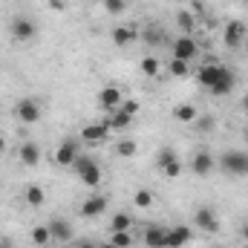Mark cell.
<instances>
[{"instance_id":"1","label":"cell","mask_w":248,"mask_h":248,"mask_svg":"<svg viewBox=\"0 0 248 248\" xmlns=\"http://www.w3.org/2000/svg\"><path fill=\"white\" fill-rule=\"evenodd\" d=\"M72 170L78 173V179L87 187H98L101 185V165L90 156V153H78L72 162Z\"/></svg>"},{"instance_id":"2","label":"cell","mask_w":248,"mask_h":248,"mask_svg":"<svg viewBox=\"0 0 248 248\" xmlns=\"http://www.w3.org/2000/svg\"><path fill=\"white\" fill-rule=\"evenodd\" d=\"M217 165L225 176H248V150H225Z\"/></svg>"},{"instance_id":"3","label":"cell","mask_w":248,"mask_h":248,"mask_svg":"<svg viewBox=\"0 0 248 248\" xmlns=\"http://www.w3.org/2000/svg\"><path fill=\"white\" fill-rule=\"evenodd\" d=\"M156 165H159V170H162L165 176H170V179H176V176L182 173V162H179V153H176L173 147H162L159 156H156Z\"/></svg>"},{"instance_id":"4","label":"cell","mask_w":248,"mask_h":248,"mask_svg":"<svg viewBox=\"0 0 248 248\" xmlns=\"http://www.w3.org/2000/svg\"><path fill=\"white\" fill-rule=\"evenodd\" d=\"M193 225H196L199 231H205V234H217V231H219V217H217L214 208L202 205V208L193 211Z\"/></svg>"},{"instance_id":"5","label":"cell","mask_w":248,"mask_h":248,"mask_svg":"<svg viewBox=\"0 0 248 248\" xmlns=\"http://www.w3.org/2000/svg\"><path fill=\"white\" fill-rule=\"evenodd\" d=\"M170 55L179 58V61H193L199 55V44L190 38V35H179L173 44H170Z\"/></svg>"},{"instance_id":"6","label":"cell","mask_w":248,"mask_h":248,"mask_svg":"<svg viewBox=\"0 0 248 248\" xmlns=\"http://www.w3.org/2000/svg\"><path fill=\"white\" fill-rule=\"evenodd\" d=\"M15 116L23 124H38V119H41V104H38V98H20L17 107H15Z\"/></svg>"},{"instance_id":"7","label":"cell","mask_w":248,"mask_h":248,"mask_svg":"<svg viewBox=\"0 0 248 248\" xmlns=\"http://www.w3.org/2000/svg\"><path fill=\"white\" fill-rule=\"evenodd\" d=\"M9 32H12L15 41H32V38L38 35V26H35V20H29V17H15L12 26H9Z\"/></svg>"},{"instance_id":"8","label":"cell","mask_w":248,"mask_h":248,"mask_svg":"<svg viewBox=\"0 0 248 248\" xmlns=\"http://www.w3.org/2000/svg\"><path fill=\"white\" fill-rule=\"evenodd\" d=\"M225 69L228 66H222V63H205V66H199V72H196V81L205 87V90H211L222 75H225Z\"/></svg>"},{"instance_id":"9","label":"cell","mask_w":248,"mask_h":248,"mask_svg":"<svg viewBox=\"0 0 248 248\" xmlns=\"http://www.w3.org/2000/svg\"><path fill=\"white\" fill-rule=\"evenodd\" d=\"M190 170H193L196 176H211V173L217 170V159H214L208 150H199V153H193V159H190Z\"/></svg>"},{"instance_id":"10","label":"cell","mask_w":248,"mask_h":248,"mask_svg":"<svg viewBox=\"0 0 248 248\" xmlns=\"http://www.w3.org/2000/svg\"><path fill=\"white\" fill-rule=\"evenodd\" d=\"M122 101H124V95H122V90H119V87L107 84V87H101V90H98V107H101V110H119V107H122Z\"/></svg>"},{"instance_id":"11","label":"cell","mask_w":248,"mask_h":248,"mask_svg":"<svg viewBox=\"0 0 248 248\" xmlns=\"http://www.w3.org/2000/svg\"><path fill=\"white\" fill-rule=\"evenodd\" d=\"M243 38H246V23H243V20H228V23H225V32H222L225 46H228V49H237V46L243 44Z\"/></svg>"},{"instance_id":"12","label":"cell","mask_w":248,"mask_h":248,"mask_svg":"<svg viewBox=\"0 0 248 248\" xmlns=\"http://www.w3.org/2000/svg\"><path fill=\"white\" fill-rule=\"evenodd\" d=\"M193 240V231L187 228V225H173V228H168V234H165V248H182L187 246Z\"/></svg>"},{"instance_id":"13","label":"cell","mask_w":248,"mask_h":248,"mask_svg":"<svg viewBox=\"0 0 248 248\" xmlns=\"http://www.w3.org/2000/svg\"><path fill=\"white\" fill-rule=\"evenodd\" d=\"M81 153V147H78V139H63L61 147H58V153H55V162L61 165V168H72V162H75V156Z\"/></svg>"},{"instance_id":"14","label":"cell","mask_w":248,"mask_h":248,"mask_svg":"<svg viewBox=\"0 0 248 248\" xmlns=\"http://www.w3.org/2000/svg\"><path fill=\"white\" fill-rule=\"evenodd\" d=\"M104 211H107V196H101V193L87 196L84 205H81V217H87V219H95V217H101Z\"/></svg>"},{"instance_id":"15","label":"cell","mask_w":248,"mask_h":248,"mask_svg":"<svg viewBox=\"0 0 248 248\" xmlns=\"http://www.w3.org/2000/svg\"><path fill=\"white\" fill-rule=\"evenodd\" d=\"M46 228H49V234H52V240L55 243H72V225L66 222V219H61V217H55V219H49L46 222Z\"/></svg>"},{"instance_id":"16","label":"cell","mask_w":248,"mask_h":248,"mask_svg":"<svg viewBox=\"0 0 248 248\" xmlns=\"http://www.w3.org/2000/svg\"><path fill=\"white\" fill-rule=\"evenodd\" d=\"M107 133H110V122H93L81 130V141H93L95 144V141H104Z\"/></svg>"},{"instance_id":"17","label":"cell","mask_w":248,"mask_h":248,"mask_svg":"<svg viewBox=\"0 0 248 248\" xmlns=\"http://www.w3.org/2000/svg\"><path fill=\"white\" fill-rule=\"evenodd\" d=\"M17 156H20V162H23L26 168H35V165L41 162V147H38L35 141H23L20 150H17Z\"/></svg>"},{"instance_id":"18","label":"cell","mask_w":248,"mask_h":248,"mask_svg":"<svg viewBox=\"0 0 248 248\" xmlns=\"http://www.w3.org/2000/svg\"><path fill=\"white\" fill-rule=\"evenodd\" d=\"M234 84H237L234 72H231V69H225V75H222V78H219V81H217V84H214V87H211L208 93H211V95H219V98H222V95H231V93H234Z\"/></svg>"},{"instance_id":"19","label":"cell","mask_w":248,"mask_h":248,"mask_svg":"<svg viewBox=\"0 0 248 248\" xmlns=\"http://www.w3.org/2000/svg\"><path fill=\"white\" fill-rule=\"evenodd\" d=\"M165 234H168V228H159V225H150V228H144V246L147 248H165Z\"/></svg>"},{"instance_id":"20","label":"cell","mask_w":248,"mask_h":248,"mask_svg":"<svg viewBox=\"0 0 248 248\" xmlns=\"http://www.w3.org/2000/svg\"><path fill=\"white\" fill-rule=\"evenodd\" d=\"M136 38H139L136 26H116V29H113V44H116V46H127V44H133Z\"/></svg>"},{"instance_id":"21","label":"cell","mask_w":248,"mask_h":248,"mask_svg":"<svg viewBox=\"0 0 248 248\" xmlns=\"http://www.w3.org/2000/svg\"><path fill=\"white\" fill-rule=\"evenodd\" d=\"M173 119L179 124H193L199 119V113H196L193 104H179V107H173Z\"/></svg>"},{"instance_id":"22","label":"cell","mask_w":248,"mask_h":248,"mask_svg":"<svg viewBox=\"0 0 248 248\" xmlns=\"http://www.w3.org/2000/svg\"><path fill=\"white\" fill-rule=\"evenodd\" d=\"M107 122H110V130H127L130 122H133V116H130V113H124L122 107H119V110H113V116H110Z\"/></svg>"},{"instance_id":"23","label":"cell","mask_w":248,"mask_h":248,"mask_svg":"<svg viewBox=\"0 0 248 248\" xmlns=\"http://www.w3.org/2000/svg\"><path fill=\"white\" fill-rule=\"evenodd\" d=\"M26 202H29L32 208H41V205L46 202V193H44V187H41V185H29V187H26Z\"/></svg>"},{"instance_id":"24","label":"cell","mask_w":248,"mask_h":248,"mask_svg":"<svg viewBox=\"0 0 248 248\" xmlns=\"http://www.w3.org/2000/svg\"><path fill=\"white\" fill-rule=\"evenodd\" d=\"M32 243H35V246H49V243H52L49 228H46V225H35V228H32Z\"/></svg>"},{"instance_id":"25","label":"cell","mask_w":248,"mask_h":248,"mask_svg":"<svg viewBox=\"0 0 248 248\" xmlns=\"http://www.w3.org/2000/svg\"><path fill=\"white\" fill-rule=\"evenodd\" d=\"M130 225H133V217H130V214H116V217H113V222H110V228H113V231H130Z\"/></svg>"},{"instance_id":"26","label":"cell","mask_w":248,"mask_h":248,"mask_svg":"<svg viewBox=\"0 0 248 248\" xmlns=\"http://www.w3.org/2000/svg\"><path fill=\"white\" fill-rule=\"evenodd\" d=\"M141 72H144L147 78H156V75H159V61H156L153 55H144V58H141Z\"/></svg>"},{"instance_id":"27","label":"cell","mask_w":248,"mask_h":248,"mask_svg":"<svg viewBox=\"0 0 248 248\" xmlns=\"http://www.w3.org/2000/svg\"><path fill=\"white\" fill-rule=\"evenodd\" d=\"M110 243H113V246H119V248H130V246H133V234H130V231H113Z\"/></svg>"},{"instance_id":"28","label":"cell","mask_w":248,"mask_h":248,"mask_svg":"<svg viewBox=\"0 0 248 248\" xmlns=\"http://www.w3.org/2000/svg\"><path fill=\"white\" fill-rule=\"evenodd\" d=\"M176 23H179L182 32H193V23H196V20H193V15H190L187 9H182V12L176 15Z\"/></svg>"},{"instance_id":"29","label":"cell","mask_w":248,"mask_h":248,"mask_svg":"<svg viewBox=\"0 0 248 248\" xmlns=\"http://www.w3.org/2000/svg\"><path fill=\"white\" fill-rule=\"evenodd\" d=\"M139 38H141V41H144V44H150V46H159V44H162V41H165V38H162V32H159V29H144V32H141V35H139Z\"/></svg>"},{"instance_id":"30","label":"cell","mask_w":248,"mask_h":248,"mask_svg":"<svg viewBox=\"0 0 248 248\" xmlns=\"http://www.w3.org/2000/svg\"><path fill=\"white\" fill-rule=\"evenodd\" d=\"M133 202H136L139 208H150V205H153V193H150L147 187H141V190H136V196H133Z\"/></svg>"},{"instance_id":"31","label":"cell","mask_w":248,"mask_h":248,"mask_svg":"<svg viewBox=\"0 0 248 248\" xmlns=\"http://www.w3.org/2000/svg\"><path fill=\"white\" fill-rule=\"evenodd\" d=\"M116 153H119V156H127V159L136 156V141H133V139H122V141L116 144Z\"/></svg>"},{"instance_id":"32","label":"cell","mask_w":248,"mask_h":248,"mask_svg":"<svg viewBox=\"0 0 248 248\" xmlns=\"http://www.w3.org/2000/svg\"><path fill=\"white\" fill-rule=\"evenodd\" d=\"M187 72H190V69H187V61L170 58V75H173V78H185Z\"/></svg>"},{"instance_id":"33","label":"cell","mask_w":248,"mask_h":248,"mask_svg":"<svg viewBox=\"0 0 248 248\" xmlns=\"http://www.w3.org/2000/svg\"><path fill=\"white\" fill-rule=\"evenodd\" d=\"M124 9H127V0H110V3H107V12H110V15H122Z\"/></svg>"},{"instance_id":"34","label":"cell","mask_w":248,"mask_h":248,"mask_svg":"<svg viewBox=\"0 0 248 248\" xmlns=\"http://www.w3.org/2000/svg\"><path fill=\"white\" fill-rule=\"evenodd\" d=\"M122 110H124V113H130V116H136V113H139V101L124 98V101H122Z\"/></svg>"},{"instance_id":"35","label":"cell","mask_w":248,"mask_h":248,"mask_svg":"<svg viewBox=\"0 0 248 248\" xmlns=\"http://www.w3.org/2000/svg\"><path fill=\"white\" fill-rule=\"evenodd\" d=\"M196 130H202V133H208V130H211V127H214V119H211V116H205V119H196Z\"/></svg>"},{"instance_id":"36","label":"cell","mask_w":248,"mask_h":248,"mask_svg":"<svg viewBox=\"0 0 248 248\" xmlns=\"http://www.w3.org/2000/svg\"><path fill=\"white\" fill-rule=\"evenodd\" d=\"M75 248H98L95 243H90V240H78V246Z\"/></svg>"},{"instance_id":"37","label":"cell","mask_w":248,"mask_h":248,"mask_svg":"<svg viewBox=\"0 0 248 248\" xmlns=\"http://www.w3.org/2000/svg\"><path fill=\"white\" fill-rule=\"evenodd\" d=\"M0 248H17V246H15V243H12L9 237H3V240H0Z\"/></svg>"},{"instance_id":"38","label":"cell","mask_w":248,"mask_h":248,"mask_svg":"<svg viewBox=\"0 0 248 248\" xmlns=\"http://www.w3.org/2000/svg\"><path fill=\"white\" fill-rule=\"evenodd\" d=\"M52 9L55 12H63V0H52Z\"/></svg>"},{"instance_id":"39","label":"cell","mask_w":248,"mask_h":248,"mask_svg":"<svg viewBox=\"0 0 248 248\" xmlns=\"http://www.w3.org/2000/svg\"><path fill=\"white\" fill-rule=\"evenodd\" d=\"M98 248H119V246H113V243L107 240V243H101V246H98Z\"/></svg>"},{"instance_id":"40","label":"cell","mask_w":248,"mask_h":248,"mask_svg":"<svg viewBox=\"0 0 248 248\" xmlns=\"http://www.w3.org/2000/svg\"><path fill=\"white\" fill-rule=\"evenodd\" d=\"M3 150H6V139L0 136V153H3Z\"/></svg>"},{"instance_id":"41","label":"cell","mask_w":248,"mask_h":248,"mask_svg":"<svg viewBox=\"0 0 248 248\" xmlns=\"http://www.w3.org/2000/svg\"><path fill=\"white\" fill-rule=\"evenodd\" d=\"M243 110L248 113V93H246V98H243Z\"/></svg>"},{"instance_id":"42","label":"cell","mask_w":248,"mask_h":248,"mask_svg":"<svg viewBox=\"0 0 248 248\" xmlns=\"http://www.w3.org/2000/svg\"><path fill=\"white\" fill-rule=\"evenodd\" d=\"M243 237H246V240H248V222H246V225H243Z\"/></svg>"},{"instance_id":"43","label":"cell","mask_w":248,"mask_h":248,"mask_svg":"<svg viewBox=\"0 0 248 248\" xmlns=\"http://www.w3.org/2000/svg\"><path fill=\"white\" fill-rule=\"evenodd\" d=\"M243 136H246V141H248V124H246V130H243Z\"/></svg>"},{"instance_id":"44","label":"cell","mask_w":248,"mask_h":248,"mask_svg":"<svg viewBox=\"0 0 248 248\" xmlns=\"http://www.w3.org/2000/svg\"><path fill=\"white\" fill-rule=\"evenodd\" d=\"M101 3H104V6H107V3H110V0H101Z\"/></svg>"}]
</instances>
